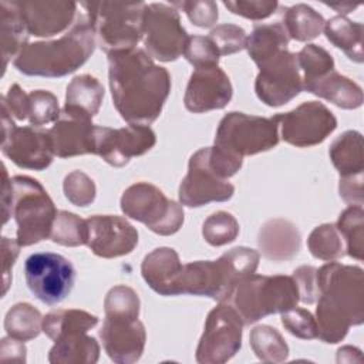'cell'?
Returning a JSON list of instances; mask_svg holds the SVG:
<instances>
[{"label":"cell","instance_id":"51","mask_svg":"<svg viewBox=\"0 0 364 364\" xmlns=\"http://www.w3.org/2000/svg\"><path fill=\"white\" fill-rule=\"evenodd\" d=\"M338 191L347 203L363 206V175L340 178Z\"/></svg>","mask_w":364,"mask_h":364},{"label":"cell","instance_id":"39","mask_svg":"<svg viewBox=\"0 0 364 364\" xmlns=\"http://www.w3.org/2000/svg\"><path fill=\"white\" fill-rule=\"evenodd\" d=\"M297 63L300 71H303V85L323 77L334 70V60L324 48L316 44L304 46L297 54Z\"/></svg>","mask_w":364,"mask_h":364},{"label":"cell","instance_id":"35","mask_svg":"<svg viewBox=\"0 0 364 364\" xmlns=\"http://www.w3.org/2000/svg\"><path fill=\"white\" fill-rule=\"evenodd\" d=\"M340 232L346 253L357 260H363L364 253V210L363 206L350 205L343 213H340L336 223Z\"/></svg>","mask_w":364,"mask_h":364},{"label":"cell","instance_id":"45","mask_svg":"<svg viewBox=\"0 0 364 364\" xmlns=\"http://www.w3.org/2000/svg\"><path fill=\"white\" fill-rule=\"evenodd\" d=\"M216 46L220 55H228L246 48V33L235 24H220L208 36Z\"/></svg>","mask_w":364,"mask_h":364},{"label":"cell","instance_id":"11","mask_svg":"<svg viewBox=\"0 0 364 364\" xmlns=\"http://www.w3.org/2000/svg\"><path fill=\"white\" fill-rule=\"evenodd\" d=\"M1 152L17 166L43 171L55 156L48 131L34 127H16L1 98Z\"/></svg>","mask_w":364,"mask_h":364},{"label":"cell","instance_id":"42","mask_svg":"<svg viewBox=\"0 0 364 364\" xmlns=\"http://www.w3.org/2000/svg\"><path fill=\"white\" fill-rule=\"evenodd\" d=\"M65 198L75 206H88L95 199V183L82 171H73L64 179Z\"/></svg>","mask_w":364,"mask_h":364},{"label":"cell","instance_id":"40","mask_svg":"<svg viewBox=\"0 0 364 364\" xmlns=\"http://www.w3.org/2000/svg\"><path fill=\"white\" fill-rule=\"evenodd\" d=\"M239 223L233 215L225 210L212 213L203 223L202 235L212 246H223L236 239Z\"/></svg>","mask_w":364,"mask_h":364},{"label":"cell","instance_id":"46","mask_svg":"<svg viewBox=\"0 0 364 364\" xmlns=\"http://www.w3.org/2000/svg\"><path fill=\"white\" fill-rule=\"evenodd\" d=\"M172 6L182 9L189 20L198 27H212L218 21V6L210 0L173 1Z\"/></svg>","mask_w":364,"mask_h":364},{"label":"cell","instance_id":"44","mask_svg":"<svg viewBox=\"0 0 364 364\" xmlns=\"http://www.w3.org/2000/svg\"><path fill=\"white\" fill-rule=\"evenodd\" d=\"M280 314L282 324L290 334L303 340L317 338V323L309 310L296 306Z\"/></svg>","mask_w":364,"mask_h":364},{"label":"cell","instance_id":"53","mask_svg":"<svg viewBox=\"0 0 364 364\" xmlns=\"http://www.w3.org/2000/svg\"><path fill=\"white\" fill-rule=\"evenodd\" d=\"M1 212H3V225L11 216V179H9L7 169L3 165V183H1Z\"/></svg>","mask_w":364,"mask_h":364},{"label":"cell","instance_id":"50","mask_svg":"<svg viewBox=\"0 0 364 364\" xmlns=\"http://www.w3.org/2000/svg\"><path fill=\"white\" fill-rule=\"evenodd\" d=\"M6 102L10 114L17 119H27L28 109V94L18 84H13L9 88L7 95L1 97Z\"/></svg>","mask_w":364,"mask_h":364},{"label":"cell","instance_id":"54","mask_svg":"<svg viewBox=\"0 0 364 364\" xmlns=\"http://www.w3.org/2000/svg\"><path fill=\"white\" fill-rule=\"evenodd\" d=\"M327 6H330L331 9H334L337 13L340 14H347V13H351L353 10H355L358 7V4H336V3H327Z\"/></svg>","mask_w":364,"mask_h":364},{"label":"cell","instance_id":"28","mask_svg":"<svg viewBox=\"0 0 364 364\" xmlns=\"http://www.w3.org/2000/svg\"><path fill=\"white\" fill-rule=\"evenodd\" d=\"M0 27H1V55H3V73L11 57L17 54L27 46L28 28L21 17V13L16 1H0Z\"/></svg>","mask_w":364,"mask_h":364},{"label":"cell","instance_id":"30","mask_svg":"<svg viewBox=\"0 0 364 364\" xmlns=\"http://www.w3.org/2000/svg\"><path fill=\"white\" fill-rule=\"evenodd\" d=\"M328 154L341 178L363 175V135L358 131H346L337 136L330 145Z\"/></svg>","mask_w":364,"mask_h":364},{"label":"cell","instance_id":"16","mask_svg":"<svg viewBox=\"0 0 364 364\" xmlns=\"http://www.w3.org/2000/svg\"><path fill=\"white\" fill-rule=\"evenodd\" d=\"M255 81L256 95L269 107L287 104L303 90L301 71L296 54L289 50L259 67Z\"/></svg>","mask_w":364,"mask_h":364},{"label":"cell","instance_id":"8","mask_svg":"<svg viewBox=\"0 0 364 364\" xmlns=\"http://www.w3.org/2000/svg\"><path fill=\"white\" fill-rule=\"evenodd\" d=\"M53 199L43 185L30 176L11 178V216L17 223V242L30 246L48 239L57 216Z\"/></svg>","mask_w":364,"mask_h":364},{"label":"cell","instance_id":"27","mask_svg":"<svg viewBox=\"0 0 364 364\" xmlns=\"http://www.w3.org/2000/svg\"><path fill=\"white\" fill-rule=\"evenodd\" d=\"M102 98L104 87L101 82L90 74H81L74 77L67 85L65 105L63 109L92 119L101 107Z\"/></svg>","mask_w":364,"mask_h":364},{"label":"cell","instance_id":"34","mask_svg":"<svg viewBox=\"0 0 364 364\" xmlns=\"http://www.w3.org/2000/svg\"><path fill=\"white\" fill-rule=\"evenodd\" d=\"M4 328L9 336L21 341L36 338L43 330L41 313L28 303H17L6 314Z\"/></svg>","mask_w":364,"mask_h":364},{"label":"cell","instance_id":"21","mask_svg":"<svg viewBox=\"0 0 364 364\" xmlns=\"http://www.w3.org/2000/svg\"><path fill=\"white\" fill-rule=\"evenodd\" d=\"M48 134L54 154L60 158L95 154V125L90 118L61 109Z\"/></svg>","mask_w":364,"mask_h":364},{"label":"cell","instance_id":"25","mask_svg":"<svg viewBox=\"0 0 364 364\" xmlns=\"http://www.w3.org/2000/svg\"><path fill=\"white\" fill-rule=\"evenodd\" d=\"M303 90L324 98L344 109H354L363 104V91L353 80L338 74L336 70L303 85Z\"/></svg>","mask_w":364,"mask_h":364},{"label":"cell","instance_id":"48","mask_svg":"<svg viewBox=\"0 0 364 364\" xmlns=\"http://www.w3.org/2000/svg\"><path fill=\"white\" fill-rule=\"evenodd\" d=\"M293 279L299 289L300 301L313 304L318 299L317 269L313 266H300L293 272Z\"/></svg>","mask_w":364,"mask_h":364},{"label":"cell","instance_id":"41","mask_svg":"<svg viewBox=\"0 0 364 364\" xmlns=\"http://www.w3.org/2000/svg\"><path fill=\"white\" fill-rule=\"evenodd\" d=\"M60 107L57 97L50 91L36 90L28 94L27 119L33 127L55 122L60 118Z\"/></svg>","mask_w":364,"mask_h":364},{"label":"cell","instance_id":"49","mask_svg":"<svg viewBox=\"0 0 364 364\" xmlns=\"http://www.w3.org/2000/svg\"><path fill=\"white\" fill-rule=\"evenodd\" d=\"M20 245L17 240L1 237V257H3V290L1 294L4 296L11 284V267L18 256Z\"/></svg>","mask_w":364,"mask_h":364},{"label":"cell","instance_id":"31","mask_svg":"<svg viewBox=\"0 0 364 364\" xmlns=\"http://www.w3.org/2000/svg\"><path fill=\"white\" fill-rule=\"evenodd\" d=\"M98 324V317L80 309H60L43 317V331L54 341L71 333H87Z\"/></svg>","mask_w":364,"mask_h":364},{"label":"cell","instance_id":"4","mask_svg":"<svg viewBox=\"0 0 364 364\" xmlns=\"http://www.w3.org/2000/svg\"><path fill=\"white\" fill-rule=\"evenodd\" d=\"M260 255L249 247H233L216 260H198L182 264L175 283V296H205L226 301L235 286L256 272Z\"/></svg>","mask_w":364,"mask_h":364},{"label":"cell","instance_id":"3","mask_svg":"<svg viewBox=\"0 0 364 364\" xmlns=\"http://www.w3.org/2000/svg\"><path fill=\"white\" fill-rule=\"evenodd\" d=\"M95 44L94 31L82 11L67 34L57 40L27 44L13 64L26 75L64 77L78 70L90 58Z\"/></svg>","mask_w":364,"mask_h":364},{"label":"cell","instance_id":"22","mask_svg":"<svg viewBox=\"0 0 364 364\" xmlns=\"http://www.w3.org/2000/svg\"><path fill=\"white\" fill-rule=\"evenodd\" d=\"M30 36L50 37L73 24L78 3L74 1H16Z\"/></svg>","mask_w":364,"mask_h":364},{"label":"cell","instance_id":"20","mask_svg":"<svg viewBox=\"0 0 364 364\" xmlns=\"http://www.w3.org/2000/svg\"><path fill=\"white\" fill-rule=\"evenodd\" d=\"M232 84L218 65L195 68L186 85L183 102L188 111L199 114L225 108L232 100Z\"/></svg>","mask_w":364,"mask_h":364},{"label":"cell","instance_id":"36","mask_svg":"<svg viewBox=\"0 0 364 364\" xmlns=\"http://www.w3.org/2000/svg\"><path fill=\"white\" fill-rule=\"evenodd\" d=\"M250 346L259 360L282 363L289 355V347L282 334L270 326H257L250 331Z\"/></svg>","mask_w":364,"mask_h":364},{"label":"cell","instance_id":"52","mask_svg":"<svg viewBox=\"0 0 364 364\" xmlns=\"http://www.w3.org/2000/svg\"><path fill=\"white\" fill-rule=\"evenodd\" d=\"M0 358L1 361H17L24 363L26 361V347L21 340H17L11 336L4 337L1 340L0 346Z\"/></svg>","mask_w":364,"mask_h":364},{"label":"cell","instance_id":"43","mask_svg":"<svg viewBox=\"0 0 364 364\" xmlns=\"http://www.w3.org/2000/svg\"><path fill=\"white\" fill-rule=\"evenodd\" d=\"M183 55L195 68L218 65L220 57L213 41L209 37L202 36H193L188 38Z\"/></svg>","mask_w":364,"mask_h":364},{"label":"cell","instance_id":"23","mask_svg":"<svg viewBox=\"0 0 364 364\" xmlns=\"http://www.w3.org/2000/svg\"><path fill=\"white\" fill-rule=\"evenodd\" d=\"M257 243L266 259L273 262L290 260L300 250V233L291 222L277 218L260 228Z\"/></svg>","mask_w":364,"mask_h":364},{"label":"cell","instance_id":"1","mask_svg":"<svg viewBox=\"0 0 364 364\" xmlns=\"http://www.w3.org/2000/svg\"><path fill=\"white\" fill-rule=\"evenodd\" d=\"M108 81L122 119L149 125L159 115L171 91V75L141 48L108 54Z\"/></svg>","mask_w":364,"mask_h":364},{"label":"cell","instance_id":"15","mask_svg":"<svg viewBox=\"0 0 364 364\" xmlns=\"http://www.w3.org/2000/svg\"><path fill=\"white\" fill-rule=\"evenodd\" d=\"M274 117L282 129V138L299 148L323 142L337 127L333 112L317 101L303 102L294 109Z\"/></svg>","mask_w":364,"mask_h":364},{"label":"cell","instance_id":"14","mask_svg":"<svg viewBox=\"0 0 364 364\" xmlns=\"http://www.w3.org/2000/svg\"><path fill=\"white\" fill-rule=\"evenodd\" d=\"M24 276L27 287L36 299L54 306L71 293L75 270L64 256L51 252H38L26 259Z\"/></svg>","mask_w":364,"mask_h":364},{"label":"cell","instance_id":"7","mask_svg":"<svg viewBox=\"0 0 364 364\" xmlns=\"http://www.w3.org/2000/svg\"><path fill=\"white\" fill-rule=\"evenodd\" d=\"M145 3L82 1L80 7L94 31L95 41L107 54L136 48L142 38Z\"/></svg>","mask_w":364,"mask_h":364},{"label":"cell","instance_id":"6","mask_svg":"<svg viewBox=\"0 0 364 364\" xmlns=\"http://www.w3.org/2000/svg\"><path fill=\"white\" fill-rule=\"evenodd\" d=\"M242 317L245 326L293 309L300 301L293 276L249 274L243 277L226 300Z\"/></svg>","mask_w":364,"mask_h":364},{"label":"cell","instance_id":"37","mask_svg":"<svg viewBox=\"0 0 364 364\" xmlns=\"http://www.w3.org/2000/svg\"><path fill=\"white\" fill-rule=\"evenodd\" d=\"M310 253L321 260H336L344 256V240L336 225L324 223L313 229L307 239Z\"/></svg>","mask_w":364,"mask_h":364},{"label":"cell","instance_id":"47","mask_svg":"<svg viewBox=\"0 0 364 364\" xmlns=\"http://www.w3.org/2000/svg\"><path fill=\"white\" fill-rule=\"evenodd\" d=\"M223 6L233 14L250 20H262L273 14L279 3L276 0H229L223 1Z\"/></svg>","mask_w":364,"mask_h":364},{"label":"cell","instance_id":"9","mask_svg":"<svg viewBox=\"0 0 364 364\" xmlns=\"http://www.w3.org/2000/svg\"><path fill=\"white\" fill-rule=\"evenodd\" d=\"M279 144V122L276 117L264 118L243 112L226 114L216 129L215 146L243 158L269 151Z\"/></svg>","mask_w":364,"mask_h":364},{"label":"cell","instance_id":"33","mask_svg":"<svg viewBox=\"0 0 364 364\" xmlns=\"http://www.w3.org/2000/svg\"><path fill=\"white\" fill-rule=\"evenodd\" d=\"M283 27L296 41H309L316 38L324 30V18L307 4H296L284 9Z\"/></svg>","mask_w":364,"mask_h":364},{"label":"cell","instance_id":"19","mask_svg":"<svg viewBox=\"0 0 364 364\" xmlns=\"http://www.w3.org/2000/svg\"><path fill=\"white\" fill-rule=\"evenodd\" d=\"M87 222V246L100 257L111 259L131 253L138 243L136 229L117 215H94Z\"/></svg>","mask_w":364,"mask_h":364},{"label":"cell","instance_id":"38","mask_svg":"<svg viewBox=\"0 0 364 364\" xmlns=\"http://www.w3.org/2000/svg\"><path fill=\"white\" fill-rule=\"evenodd\" d=\"M50 239L63 246H80L87 245L88 230L87 222L75 213L67 210H58Z\"/></svg>","mask_w":364,"mask_h":364},{"label":"cell","instance_id":"18","mask_svg":"<svg viewBox=\"0 0 364 364\" xmlns=\"http://www.w3.org/2000/svg\"><path fill=\"white\" fill-rule=\"evenodd\" d=\"M100 337L108 357L118 364H131L141 358L146 333L134 314H105Z\"/></svg>","mask_w":364,"mask_h":364},{"label":"cell","instance_id":"29","mask_svg":"<svg viewBox=\"0 0 364 364\" xmlns=\"http://www.w3.org/2000/svg\"><path fill=\"white\" fill-rule=\"evenodd\" d=\"M289 40L290 38L282 23L257 24L247 37L246 48L250 58L257 67H260L279 55L282 51L287 50Z\"/></svg>","mask_w":364,"mask_h":364},{"label":"cell","instance_id":"17","mask_svg":"<svg viewBox=\"0 0 364 364\" xmlns=\"http://www.w3.org/2000/svg\"><path fill=\"white\" fill-rule=\"evenodd\" d=\"M156 142L148 125L129 124L124 128L95 125V155L112 166H124L132 156H141Z\"/></svg>","mask_w":364,"mask_h":364},{"label":"cell","instance_id":"24","mask_svg":"<svg viewBox=\"0 0 364 364\" xmlns=\"http://www.w3.org/2000/svg\"><path fill=\"white\" fill-rule=\"evenodd\" d=\"M182 263L172 247H158L145 256L141 273L148 286L161 296H175V283Z\"/></svg>","mask_w":364,"mask_h":364},{"label":"cell","instance_id":"5","mask_svg":"<svg viewBox=\"0 0 364 364\" xmlns=\"http://www.w3.org/2000/svg\"><path fill=\"white\" fill-rule=\"evenodd\" d=\"M239 156L218 146L198 149L189 159L188 173L179 186V200L189 208H199L210 202H225L235 193L228 182L242 166Z\"/></svg>","mask_w":364,"mask_h":364},{"label":"cell","instance_id":"13","mask_svg":"<svg viewBox=\"0 0 364 364\" xmlns=\"http://www.w3.org/2000/svg\"><path fill=\"white\" fill-rule=\"evenodd\" d=\"M178 10L164 3H151L144 10L142 41L146 53L159 61L178 60L188 43Z\"/></svg>","mask_w":364,"mask_h":364},{"label":"cell","instance_id":"10","mask_svg":"<svg viewBox=\"0 0 364 364\" xmlns=\"http://www.w3.org/2000/svg\"><path fill=\"white\" fill-rule=\"evenodd\" d=\"M121 209L125 216L144 223L149 230L162 236L176 233L183 223L182 206L148 182H138L127 188L121 196Z\"/></svg>","mask_w":364,"mask_h":364},{"label":"cell","instance_id":"26","mask_svg":"<svg viewBox=\"0 0 364 364\" xmlns=\"http://www.w3.org/2000/svg\"><path fill=\"white\" fill-rule=\"evenodd\" d=\"M100 357V344L87 333H71L54 340L48 353L51 364H94Z\"/></svg>","mask_w":364,"mask_h":364},{"label":"cell","instance_id":"2","mask_svg":"<svg viewBox=\"0 0 364 364\" xmlns=\"http://www.w3.org/2000/svg\"><path fill=\"white\" fill-rule=\"evenodd\" d=\"M317 338L341 341L351 326L364 321V274L358 266L328 262L317 269Z\"/></svg>","mask_w":364,"mask_h":364},{"label":"cell","instance_id":"12","mask_svg":"<svg viewBox=\"0 0 364 364\" xmlns=\"http://www.w3.org/2000/svg\"><path fill=\"white\" fill-rule=\"evenodd\" d=\"M243 320L228 301H220L209 311L203 334L196 348L200 364H222L229 361L242 346Z\"/></svg>","mask_w":364,"mask_h":364},{"label":"cell","instance_id":"32","mask_svg":"<svg viewBox=\"0 0 364 364\" xmlns=\"http://www.w3.org/2000/svg\"><path fill=\"white\" fill-rule=\"evenodd\" d=\"M326 37L341 48L350 60L363 63V24L348 20L344 16H336L324 24Z\"/></svg>","mask_w":364,"mask_h":364}]
</instances>
